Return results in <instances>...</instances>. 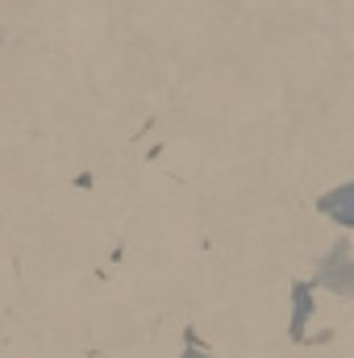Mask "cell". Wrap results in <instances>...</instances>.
Segmentation results:
<instances>
[{"mask_svg":"<svg viewBox=\"0 0 354 358\" xmlns=\"http://www.w3.org/2000/svg\"><path fill=\"white\" fill-rule=\"evenodd\" d=\"M321 213H330L338 225H354V183L334 187L330 196H321Z\"/></svg>","mask_w":354,"mask_h":358,"instance_id":"1","label":"cell"}]
</instances>
